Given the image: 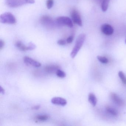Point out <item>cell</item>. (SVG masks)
<instances>
[{
    "label": "cell",
    "mask_w": 126,
    "mask_h": 126,
    "mask_svg": "<svg viewBox=\"0 0 126 126\" xmlns=\"http://www.w3.org/2000/svg\"><path fill=\"white\" fill-rule=\"evenodd\" d=\"M86 35L85 34H81L79 35L76 41L75 46L74 47L70 54L72 58H74L82 47L85 40Z\"/></svg>",
    "instance_id": "obj_1"
},
{
    "label": "cell",
    "mask_w": 126,
    "mask_h": 126,
    "mask_svg": "<svg viewBox=\"0 0 126 126\" xmlns=\"http://www.w3.org/2000/svg\"><path fill=\"white\" fill-rule=\"evenodd\" d=\"M40 22L44 26L49 29H53L59 25L52 17L48 15H44L40 18Z\"/></svg>",
    "instance_id": "obj_2"
},
{
    "label": "cell",
    "mask_w": 126,
    "mask_h": 126,
    "mask_svg": "<svg viewBox=\"0 0 126 126\" xmlns=\"http://www.w3.org/2000/svg\"><path fill=\"white\" fill-rule=\"evenodd\" d=\"M34 0H5V3L9 7L17 8L27 4H33Z\"/></svg>",
    "instance_id": "obj_3"
},
{
    "label": "cell",
    "mask_w": 126,
    "mask_h": 126,
    "mask_svg": "<svg viewBox=\"0 0 126 126\" xmlns=\"http://www.w3.org/2000/svg\"><path fill=\"white\" fill-rule=\"evenodd\" d=\"M0 22L4 24H15L16 23V17L10 12H5L0 16Z\"/></svg>",
    "instance_id": "obj_4"
},
{
    "label": "cell",
    "mask_w": 126,
    "mask_h": 126,
    "mask_svg": "<svg viewBox=\"0 0 126 126\" xmlns=\"http://www.w3.org/2000/svg\"><path fill=\"white\" fill-rule=\"evenodd\" d=\"M56 22L59 26L65 25L70 28H73V26L72 20L69 17L66 16H60L56 19Z\"/></svg>",
    "instance_id": "obj_5"
},
{
    "label": "cell",
    "mask_w": 126,
    "mask_h": 126,
    "mask_svg": "<svg viewBox=\"0 0 126 126\" xmlns=\"http://www.w3.org/2000/svg\"><path fill=\"white\" fill-rule=\"evenodd\" d=\"M16 47L20 51H23L28 50H32L35 49L36 47V45L32 43H29L28 46H26L22 42L20 41H17L15 43Z\"/></svg>",
    "instance_id": "obj_6"
},
{
    "label": "cell",
    "mask_w": 126,
    "mask_h": 126,
    "mask_svg": "<svg viewBox=\"0 0 126 126\" xmlns=\"http://www.w3.org/2000/svg\"><path fill=\"white\" fill-rule=\"evenodd\" d=\"M71 18L74 23L80 26L82 25V21L80 14L77 10L75 9L72 10L71 13Z\"/></svg>",
    "instance_id": "obj_7"
},
{
    "label": "cell",
    "mask_w": 126,
    "mask_h": 126,
    "mask_svg": "<svg viewBox=\"0 0 126 126\" xmlns=\"http://www.w3.org/2000/svg\"><path fill=\"white\" fill-rule=\"evenodd\" d=\"M23 61L28 65H31L35 67H39L41 65L40 63L28 56H25L23 58Z\"/></svg>",
    "instance_id": "obj_8"
},
{
    "label": "cell",
    "mask_w": 126,
    "mask_h": 126,
    "mask_svg": "<svg viewBox=\"0 0 126 126\" xmlns=\"http://www.w3.org/2000/svg\"><path fill=\"white\" fill-rule=\"evenodd\" d=\"M101 31L103 33L107 35H111L114 31L112 27L108 24H105L102 25Z\"/></svg>",
    "instance_id": "obj_9"
},
{
    "label": "cell",
    "mask_w": 126,
    "mask_h": 126,
    "mask_svg": "<svg viewBox=\"0 0 126 126\" xmlns=\"http://www.w3.org/2000/svg\"><path fill=\"white\" fill-rule=\"evenodd\" d=\"M51 102L52 104L56 105L64 106L67 104L66 99L60 97H55L51 99Z\"/></svg>",
    "instance_id": "obj_10"
},
{
    "label": "cell",
    "mask_w": 126,
    "mask_h": 126,
    "mask_svg": "<svg viewBox=\"0 0 126 126\" xmlns=\"http://www.w3.org/2000/svg\"><path fill=\"white\" fill-rule=\"evenodd\" d=\"M59 69H60L59 67L56 65H47L45 68V71L48 73H56Z\"/></svg>",
    "instance_id": "obj_11"
},
{
    "label": "cell",
    "mask_w": 126,
    "mask_h": 126,
    "mask_svg": "<svg viewBox=\"0 0 126 126\" xmlns=\"http://www.w3.org/2000/svg\"><path fill=\"white\" fill-rule=\"evenodd\" d=\"M110 97L112 100L119 106H122L124 104L122 100L116 94L114 93L110 94Z\"/></svg>",
    "instance_id": "obj_12"
},
{
    "label": "cell",
    "mask_w": 126,
    "mask_h": 126,
    "mask_svg": "<svg viewBox=\"0 0 126 126\" xmlns=\"http://www.w3.org/2000/svg\"><path fill=\"white\" fill-rule=\"evenodd\" d=\"M88 100L90 103L93 107H95L97 104V99L95 95L93 93H90L88 95Z\"/></svg>",
    "instance_id": "obj_13"
},
{
    "label": "cell",
    "mask_w": 126,
    "mask_h": 126,
    "mask_svg": "<svg viewBox=\"0 0 126 126\" xmlns=\"http://www.w3.org/2000/svg\"><path fill=\"white\" fill-rule=\"evenodd\" d=\"M49 116L45 114L39 115L35 116V120L36 122H42L45 121L49 119Z\"/></svg>",
    "instance_id": "obj_14"
},
{
    "label": "cell",
    "mask_w": 126,
    "mask_h": 126,
    "mask_svg": "<svg viewBox=\"0 0 126 126\" xmlns=\"http://www.w3.org/2000/svg\"><path fill=\"white\" fill-rule=\"evenodd\" d=\"M110 0H103L101 5V9L102 11L105 12L107 10Z\"/></svg>",
    "instance_id": "obj_15"
},
{
    "label": "cell",
    "mask_w": 126,
    "mask_h": 126,
    "mask_svg": "<svg viewBox=\"0 0 126 126\" xmlns=\"http://www.w3.org/2000/svg\"><path fill=\"white\" fill-rule=\"evenodd\" d=\"M106 110L110 114L113 116H116L118 114V112L115 109L110 107L106 108Z\"/></svg>",
    "instance_id": "obj_16"
},
{
    "label": "cell",
    "mask_w": 126,
    "mask_h": 126,
    "mask_svg": "<svg viewBox=\"0 0 126 126\" xmlns=\"http://www.w3.org/2000/svg\"><path fill=\"white\" fill-rule=\"evenodd\" d=\"M118 76L122 82L124 84L126 85V77L124 73L122 71H119L118 73Z\"/></svg>",
    "instance_id": "obj_17"
},
{
    "label": "cell",
    "mask_w": 126,
    "mask_h": 126,
    "mask_svg": "<svg viewBox=\"0 0 126 126\" xmlns=\"http://www.w3.org/2000/svg\"><path fill=\"white\" fill-rule=\"evenodd\" d=\"M57 76L58 77L61 78H64L66 77V74L63 71L61 70L60 69H59L56 73Z\"/></svg>",
    "instance_id": "obj_18"
},
{
    "label": "cell",
    "mask_w": 126,
    "mask_h": 126,
    "mask_svg": "<svg viewBox=\"0 0 126 126\" xmlns=\"http://www.w3.org/2000/svg\"><path fill=\"white\" fill-rule=\"evenodd\" d=\"M97 59L100 62L103 64H107L108 62V60L107 58L105 57L98 56L97 57Z\"/></svg>",
    "instance_id": "obj_19"
},
{
    "label": "cell",
    "mask_w": 126,
    "mask_h": 126,
    "mask_svg": "<svg viewBox=\"0 0 126 126\" xmlns=\"http://www.w3.org/2000/svg\"><path fill=\"white\" fill-rule=\"evenodd\" d=\"M54 5V0H47L46 2L47 7L48 9H50Z\"/></svg>",
    "instance_id": "obj_20"
},
{
    "label": "cell",
    "mask_w": 126,
    "mask_h": 126,
    "mask_svg": "<svg viewBox=\"0 0 126 126\" xmlns=\"http://www.w3.org/2000/svg\"><path fill=\"white\" fill-rule=\"evenodd\" d=\"M67 41L64 39L59 40L57 42V43L59 45L61 46H64L66 45Z\"/></svg>",
    "instance_id": "obj_21"
},
{
    "label": "cell",
    "mask_w": 126,
    "mask_h": 126,
    "mask_svg": "<svg viewBox=\"0 0 126 126\" xmlns=\"http://www.w3.org/2000/svg\"><path fill=\"white\" fill-rule=\"evenodd\" d=\"M74 36H70L68 37L67 39V43H68V44H70L74 40Z\"/></svg>",
    "instance_id": "obj_22"
},
{
    "label": "cell",
    "mask_w": 126,
    "mask_h": 126,
    "mask_svg": "<svg viewBox=\"0 0 126 126\" xmlns=\"http://www.w3.org/2000/svg\"><path fill=\"white\" fill-rule=\"evenodd\" d=\"M5 46V42L3 40H0V50H2Z\"/></svg>",
    "instance_id": "obj_23"
},
{
    "label": "cell",
    "mask_w": 126,
    "mask_h": 126,
    "mask_svg": "<svg viewBox=\"0 0 126 126\" xmlns=\"http://www.w3.org/2000/svg\"><path fill=\"white\" fill-rule=\"evenodd\" d=\"M0 92L2 94H4L5 93V89L2 87V86L0 87Z\"/></svg>",
    "instance_id": "obj_24"
},
{
    "label": "cell",
    "mask_w": 126,
    "mask_h": 126,
    "mask_svg": "<svg viewBox=\"0 0 126 126\" xmlns=\"http://www.w3.org/2000/svg\"><path fill=\"white\" fill-rule=\"evenodd\" d=\"M40 105H36V106H34L32 108V110H39L40 108Z\"/></svg>",
    "instance_id": "obj_25"
},
{
    "label": "cell",
    "mask_w": 126,
    "mask_h": 126,
    "mask_svg": "<svg viewBox=\"0 0 126 126\" xmlns=\"http://www.w3.org/2000/svg\"><path fill=\"white\" fill-rule=\"evenodd\" d=\"M125 43H126V40H125Z\"/></svg>",
    "instance_id": "obj_26"
}]
</instances>
